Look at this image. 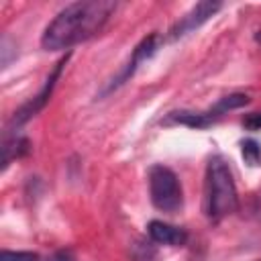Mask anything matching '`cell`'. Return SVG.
Wrapping results in <instances>:
<instances>
[{"label":"cell","instance_id":"1","mask_svg":"<svg viewBox=\"0 0 261 261\" xmlns=\"http://www.w3.org/2000/svg\"><path fill=\"white\" fill-rule=\"evenodd\" d=\"M116 10L112 0H84L61 8L41 35L45 51H65L100 35Z\"/></svg>","mask_w":261,"mask_h":261},{"label":"cell","instance_id":"2","mask_svg":"<svg viewBox=\"0 0 261 261\" xmlns=\"http://www.w3.org/2000/svg\"><path fill=\"white\" fill-rule=\"evenodd\" d=\"M239 206V194L232 171L224 157L212 155L204 175V214L208 220H222Z\"/></svg>","mask_w":261,"mask_h":261},{"label":"cell","instance_id":"3","mask_svg":"<svg viewBox=\"0 0 261 261\" xmlns=\"http://www.w3.org/2000/svg\"><path fill=\"white\" fill-rule=\"evenodd\" d=\"M149 198L157 210L167 214H175L184 206V190L173 169L159 163L149 169Z\"/></svg>","mask_w":261,"mask_h":261},{"label":"cell","instance_id":"4","mask_svg":"<svg viewBox=\"0 0 261 261\" xmlns=\"http://www.w3.org/2000/svg\"><path fill=\"white\" fill-rule=\"evenodd\" d=\"M245 104H249V96L241 94V92H234V94L222 96L214 106H210L208 110H202V112H190V110L171 112L167 122L184 124V126H190V128H206V126L214 124L218 118H222L224 114H228L230 110H237Z\"/></svg>","mask_w":261,"mask_h":261},{"label":"cell","instance_id":"5","mask_svg":"<svg viewBox=\"0 0 261 261\" xmlns=\"http://www.w3.org/2000/svg\"><path fill=\"white\" fill-rule=\"evenodd\" d=\"M65 65H67V55H65L61 61L55 63V67H53L51 73L47 75V80H45V84L41 86V90L12 114L10 124H8V128H6V135H10V133H18V128H20L22 124H27L31 118H35V116L45 108V104L49 102V98H51V94H53V90H55V84H57L61 71L65 69Z\"/></svg>","mask_w":261,"mask_h":261},{"label":"cell","instance_id":"6","mask_svg":"<svg viewBox=\"0 0 261 261\" xmlns=\"http://www.w3.org/2000/svg\"><path fill=\"white\" fill-rule=\"evenodd\" d=\"M159 45H161V37L157 35V33H151V35H147L135 49H133V55H130V59L118 69V73L116 75H112L110 80H108V84L102 88V92H100V96L104 98V96H108V94H112L114 90H118L120 86H124L133 75H135V71L139 69V65L143 63V61H147L149 57H153L155 53H157V49H159Z\"/></svg>","mask_w":261,"mask_h":261},{"label":"cell","instance_id":"7","mask_svg":"<svg viewBox=\"0 0 261 261\" xmlns=\"http://www.w3.org/2000/svg\"><path fill=\"white\" fill-rule=\"evenodd\" d=\"M220 8H222L220 2H208V0H206V2H198L196 6H192V8L169 29V39H171V41H177V39L190 35L192 31L200 29L208 18H212Z\"/></svg>","mask_w":261,"mask_h":261},{"label":"cell","instance_id":"8","mask_svg":"<svg viewBox=\"0 0 261 261\" xmlns=\"http://www.w3.org/2000/svg\"><path fill=\"white\" fill-rule=\"evenodd\" d=\"M149 241L155 245H167V247H181L188 241V232L181 226L163 222V220H151L147 224Z\"/></svg>","mask_w":261,"mask_h":261},{"label":"cell","instance_id":"9","mask_svg":"<svg viewBox=\"0 0 261 261\" xmlns=\"http://www.w3.org/2000/svg\"><path fill=\"white\" fill-rule=\"evenodd\" d=\"M31 151V143L20 137L18 133H10L4 135V143H2V169H6L12 159H18L22 155H27Z\"/></svg>","mask_w":261,"mask_h":261},{"label":"cell","instance_id":"10","mask_svg":"<svg viewBox=\"0 0 261 261\" xmlns=\"http://www.w3.org/2000/svg\"><path fill=\"white\" fill-rule=\"evenodd\" d=\"M241 153H243V159L249 163V165H261V145L253 139H245L241 141Z\"/></svg>","mask_w":261,"mask_h":261},{"label":"cell","instance_id":"11","mask_svg":"<svg viewBox=\"0 0 261 261\" xmlns=\"http://www.w3.org/2000/svg\"><path fill=\"white\" fill-rule=\"evenodd\" d=\"M157 253L153 249V243H137L133 249V261H155Z\"/></svg>","mask_w":261,"mask_h":261},{"label":"cell","instance_id":"12","mask_svg":"<svg viewBox=\"0 0 261 261\" xmlns=\"http://www.w3.org/2000/svg\"><path fill=\"white\" fill-rule=\"evenodd\" d=\"M0 261H39V255L33 251H10L4 249Z\"/></svg>","mask_w":261,"mask_h":261},{"label":"cell","instance_id":"13","mask_svg":"<svg viewBox=\"0 0 261 261\" xmlns=\"http://www.w3.org/2000/svg\"><path fill=\"white\" fill-rule=\"evenodd\" d=\"M243 126L247 130H261V112H251L243 118Z\"/></svg>","mask_w":261,"mask_h":261},{"label":"cell","instance_id":"14","mask_svg":"<svg viewBox=\"0 0 261 261\" xmlns=\"http://www.w3.org/2000/svg\"><path fill=\"white\" fill-rule=\"evenodd\" d=\"M43 261H75V255H73L71 249H59V251L51 253V255H49L47 259H43Z\"/></svg>","mask_w":261,"mask_h":261},{"label":"cell","instance_id":"15","mask_svg":"<svg viewBox=\"0 0 261 261\" xmlns=\"http://www.w3.org/2000/svg\"><path fill=\"white\" fill-rule=\"evenodd\" d=\"M257 261H261V259H257Z\"/></svg>","mask_w":261,"mask_h":261}]
</instances>
